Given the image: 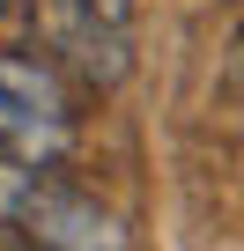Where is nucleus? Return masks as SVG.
<instances>
[{"label":"nucleus","mask_w":244,"mask_h":251,"mask_svg":"<svg viewBox=\"0 0 244 251\" xmlns=\"http://www.w3.org/2000/svg\"><path fill=\"white\" fill-rule=\"evenodd\" d=\"M0 148L23 163H59L74 148V96L52 59L0 45Z\"/></svg>","instance_id":"f257e3e1"},{"label":"nucleus","mask_w":244,"mask_h":251,"mask_svg":"<svg viewBox=\"0 0 244 251\" xmlns=\"http://www.w3.org/2000/svg\"><path fill=\"white\" fill-rule=\"evenodd\" d=\"M8 229H15L30 251H134L126 222H118L96 192L52 177V163L30 177V192H23V207H15Z\"/></svg>","instance_id":"f03ea898"},{"label":"nucleus","mask_w":244,"mask_h":251,"mask_svg":"<svg viewBox=\"0 0 244 251\" xmlns=\"http://www.w3.org/2000/svg\"><path fill=\"white\" fill-rule=\"evenodd\" d=\"M45 163H23V155H8L0 148V229L15 222V207H23V192H30V177H37Z\"/></svg>","instance_id":"7ed1b4c3"},{"label":"nucleus","mask_w":244,"mask_h":251,"mask_svg":"<svg viewBox=\"0 0 244 251\" xmlns=\"http://www.w3.org/2000/svg\"><path fill=\"white\" fill-rule=\"evenodd\" d=\"M81 8H89L96 23H111V30H126V15H134V0H81Z\"/></svg>","instance_id":"20e7f679"},{"label":"nucleus","mask_w":244,"mask_h":251,"mask_svg":"<svg viewBox=\"0 0 244 251\" xmlns=\"http://www.w3.org/2000/svg\"><path fill=\"white\" fill-rule=\"evenodd\" d=\"M237 67H244V45H237Z\"/></svg>","instance_id":"39448f33"}]
</instances>
